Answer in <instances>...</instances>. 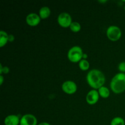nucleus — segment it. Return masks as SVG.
<instances>
[{
    "instance_id": "nucleus-17",
    "label": "nucleus",
    "mask_w": 125,
    "mask_h": 125,
    "mask_svg": "<svg viewBox=\"0 0 125 125\" xmlns=\"http://www.w3.org/2000/svg\"><path fill=\"white\" fill-rule=\"evenodd\" d=\"M10 70L9 68V67H2V65L0 64V74L1 75L2 74V73L4 74H7L9 72Z\"/></svg>"
},
{
    "instance_id": "nucleus-22",
    "label": "nucleus",
    "mask_w": 125,
    "mask_h": 125,
    "mask_svg": "<svg viewBox=\"0 0 125 125\" xmlns=\"http://www.w3.org/2000/svg\"><path fill=\"white\" fill-rule=\"evenodd\" d=\"M88 57V55L87 54H85L84 53V54H83V59H85L86 60V59Z\"/></svg>"
},
{
    "instance_id": "nucleus-8",
    "label": "nucleus",
    "mask_w": 125,
    "mask_h": 125,
    "mask_svg": "<svg viewBox=\"0 0 125 125\" xmlns=\"http://www.w3.org/2000/svg\"><path fill=\"white\" fill-rule=\"evenodd\" d=\"M99 98H100V95L98 92L95 89H92L87 94L85 100L86 102L89 104L94 105L98 101Z\"/></svg>"
},
{
    "instance_id": "nucleus-1",
    "label": "nucleus",
    "mask_w": 125,
    "mask_h": 125,
    "mask_svg": "<svg viewBox=\"0 0 125 125\" xmlns=\"http://www.w3.org/2000/svg\"><path fill=\"white\" fill-rule=\"evenodd\" d=\"M87 84L95 90H98L104 86L106 78L102 72L97 69H93L89 71L86 76Z\"/></svg>"
},
{
    "instance_id": "nucleus-5",
    "label": "nucleus",
    "mask_w": 125,
    "mask_h": 125,
    "mask_svg": "<svg viewBox=\"0 0 125 125\" xmlns=\"http://www.w3.org/2000/svg\"><path fill=\"white\" fill-rule=\"evenodd\" d=\"M57 23L63 28H67L70 26L72 23V18L70 15L67 12H62L57 17Z\"/></svg>"
},
{
    "instance_id": "nucleus-21",
    "label": "nucleus",
    "mask_w": 125,
    "mask_h": 125,
    "mask_svg": "<svg viewBox=\"0 0 125 125\" xmlns=\"http://www.w3.org/2000/svg\"><path fill=\"white\" fill-rule=\"evenodd\" d=\"M0 79H1V83L0 84L2 85V83H3V81H4V77L2 76V75H0Z\"/></svg>"
},
{
    "instance_id": "nucleus-12",
    "label": "nucleus",
    "mask_w": 125,
    "mask_h": 125,
    "mask_svg": "<svg viewBox=\"0 0 125 125\" xmlns=\"http://www.w3.org/2000/svg\"><path fill=\"white\" fill-rule=\"evenodd\" d=\"M9 42V35L4 31H0V47L2 48Z\"/></svg>"
},
{
    "instance_id": "nucleus-20",
    "label": "nucleus",
    "mask_w": 125,
    "mask_h": 125,
    "mask_svg": "<svg viewBox=\"0 0 125 125\" xmlns=\"http://www.w3.org/2000/svg\"><path fill=\"white\" fill-rule=\"evenodd\" d=\"M38 125H51L50 123H47V122H42V123H39Z\"/></svg>"
},
{
    "instance_id": "nucleus-11",
    "label": "nucleus",
    "mask_w": 125,
    "mask_h": 125,
    "mask_svg": "<svg viewBox=\"0 0 125 125\" xmlns=\"http://www.w3.org/2000/svg\"><path fill=\"white\" fill-rule=\"evenodd\" d=\"M51 15V10L48 7H42L39 10V16L42 20L46 19Z\"/></svg>"
},
{
    "instance_id": "nucleus-6",
    "label": "nucleus",
    "mask_w": 125,
    "mask_h": 125,
    "mask_svg": "<svg viewBox=\"0 0 125 125\" xmlns=\"http://www.w3.org/2000/svg\"><path fill=\"white\" fill-rule=\"evenodd\" d=\"M78 87L76 84L72 81H67L62 85V90L68 95H72L76 92Z\"/></svg>"
},
{
    "instance_id": "nucleus-4",
    "label": "nucleus",
    "mask_w": 125,
    "mask_h": 125,
    "mask_svg": "<svg viewBox=\"0 0 125 125\" xmlns=\"http://www.w3.org/2000/svg\"><path fill=\"white\" fill-rule=\"evenodd\" d=\"M106 35L111 41L116 42L120 39L122 32L120 28L117 26H111L106 31Z\"/></svg>"
},
{
    "instance_id": "nucleus-15",
    "label": "nucleus",
    "mask_w": 125,
    "mask_h": 125,
    "mask_svg": "<svg viewBox=\"0 0 125 125\" xmlns=\"http://www.w3.org/2000/svg\"><path fill=\"white\" fill-rule=\"evenodd\" d=\"M70 29L73 32H79L81 31V24L78 22H72L70 26Z\"/></svg>"
},
{
    "instance_id": "nucleus-13",
    "label": "nucleus",
    "mask_w": 125,
    "mask_h": 125,
    "mask_svg": "<svg viewBox=\"0 0 125 125\" xmlns=\"http://www.w3.org/2000/svg\"><path fill=\"white\" fill-rule=\"evenodd\" d=\"M98 92L100 96L103 98H107L110 95L109 89L105 86H103L100 88L98 90Z\"/></svg>"
},
{
    "instance_id": "nucleus-16",
    "label": "nucleus",
    "mask_w": 125,
    "mask_h": 125,
    "mask_svg": "<svg viewBox=\"0 0 125 125\" xmlns=\"http://www.w3.org/2000/svg\"><path fill=\"white\" fill-rule=\"evenodd\" d=\"M111 125H125V122L122 117H116L112 120Z\"/></svg>"
},
{
    "instance_id": "nucleus-2",
    "label": "nucleus",
    "mask_w": 125,
    "mask_h": 125,
    "mask_svg": "<svg viewBox=\"0 0 125 125\" xmlns=\"http://www.w3.org/2000/svg\"><path fill=\"white\" fill-rule=\"evenodd\" d=\"M110 87L114 94L123 93L125 90V73H119L115 74L111 80Z\"/></svg>"
},
{
    "instance_id": "nucleus-19",
    "label": "nucleus",
    "mask_w": 125,
    "mask_h": 125,
    "mask_svg": "<svg viewBox=\"0 0 125 125\" xmlns=\"http://www.w3.org/2000/svg\"><path fill=\"white\" fill-rule=\"evenodd\" d=\"M15 40V37L14 35L12 34H10L9 35V42H13Z\"/></svg>"
},
{
    "instance_id": "nucleus-10",
    "label": "nucleus",
    "mask_w": 125,
    "mask_h": 125,
    "mask_svg": "<svg viewBox=\"0 0 125 125\" xmlns=\"http://www.w3.org/2000/svg\"><path fill=\"white\" fill-rule=\"evenodd\" d=\"M20 119L18 115H9L7 116L4 119L5 125H20Z\"/></svg>"
},
{
    "instance_id": "nucleus-24",
    "label": "nucleus",
    "mask_w": 125,
    "mask_h": 125,
    "mask_svg": "<svg viewBox=\"0 0 125 125\" xmlns=\"http://www.w3.org/2000/svg\"><path fill=\"white\" fill-rule=\"evenodd\" d=\"M124 9H125V7H124Z\"/></svg>"
},
{
    "instance_id": "nucleus-7",
    "label": "nucleus",
    "mask_w": 125,
    "mask_h": 125,
    "mask_svg": "<svg viewBox=\"0 0 125 125\" xmlns=\"http://www.w3.org/2000/svg\"><path fill=\"white\" fill-rule=\"evenodd\" d=\"M20 125H38L37 119L32 114H25L20 118Z\"/></svg>"
},
{
    "instance_id": "nucleus-9",
    "label": "nucleus",
    "mask_w": 125,
    "mask_h": 125,
    "mask_svg": "<svg viewBox=\"0 0 125 125\" xmlns=\"http://www.w3.org/2000/svg\"><path fill=\"white\" fill-rule=\"evenodd\" d=\"M41 18L39 15L35 13H31L27 15L26 18V23L30 26H37L40 23Z\"/></svg>"
},
{
    "instance_id": "nucleus-23",
    "label": "nucleus",
    "mask_w": 125,
    "mask_h": 125,
    "mask_svg": "<svg viewBox=\"0 0 125 125\" xmlns=\"http://www.w3.org/2000/svg\"><path fill=\"white\" fill-rule=\"evenodd\" d=\"M99 2H103H103H107V1H99Z\"/></svg>"
},
{
    "instance_id": "nucleus-18",
    "label": "nucleus",
    "mask_w": 125,
    "mask_h": 125,
    "mask_svg": "<svg viewBox=\"0 0 125 125\" xmlns=\"http://www.w3.org/2000/svg\"><path fill=\"white\" fill-rule=\"evenodd\" d=\"M118 68L120 73H125V62H122L119 63Z\"/></svg>"
},
{
    "instance_id": "nucleus-3",
    "label": "nucleus",
    "mask_w": 125,
    "mask_h": 125,
    "mask_svg": "<svg viewBox=\"0 0 125 125\" xmlns=\"http://www.w3.org/2000/svg\"><path fill=\"white\" fill-rule=\"evenodd\" d=\"M83 50L80 46H74L71 48L68 51L67 57L68 60L73 63H78L83 59Z\"/></svg>"
},
{
    "instance_id": "nucleus-14",
    "label": "nucleus",
    "mask_w": 125,
    "mask_h": 125,
    "mask_svg": "<svg viewBox=\"0 0 125 125\" xmlns=\"http://www.w3.org/2000/svg\"><path fill=\"white\" fill-rule=\"evenodd\" d=\"M79 67L81 70L87 71L89 70L90 67V63L89 61L85 59H82L79 62Z\"/></svg>"
}]
</instances>
